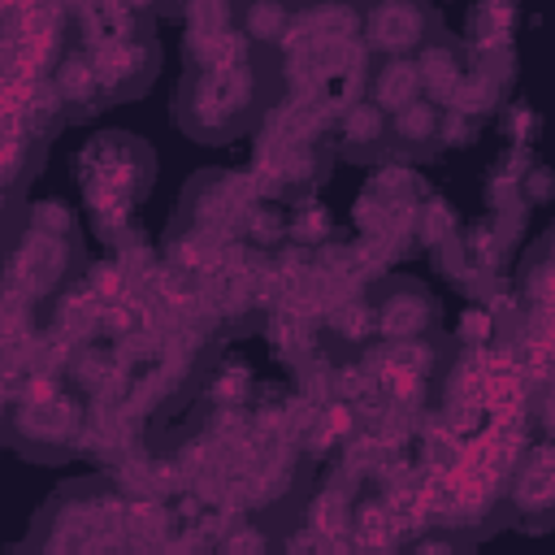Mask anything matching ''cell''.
Wrapping results in <instances>:
<instances>
[{
	"label": "cell",
	"instance_id": "cell-6",
	"mask_svg": "<svg viewBox=\"0 0 555 555\" xmlns=\"http://www.w3.org/2000/svg\"><path fill=\"white\" fill-rule=\"evenodd\" d=\"M429 325H434V304L425 291H416L408 282L386 286V295L377 299V330L386 338H416Z\"/></svg>",
	"mask_w": 555,
	"mask_h": 555
},
{
	"label": "cell",
	"instance_id": "cell-13",
	"mask_svg": "<svg viewBox=\"0 0 555 555\" xmlns=\"http://www.w3.org/2000/svg\"><path fill=\"white\" fill-rule=\"evenodd\" d=\"M243 26L251 39H273L282 26H286V9H243Z\"/></svg>",
	"mask_w": 555,
	"mask_h": 555
},
{
	"label": "cell",
	"instance_id": "cell-4",
	"mask_svg": "<svg viewBox=\"0 0 555 555\" xmlns=\"http://www.w3.org/2000/svg\"><path fill=\"white\" fill-rule=\"evenodd\" d=\"M91 52V65H95V78H100V91L104 100H126L134 91H143L156 74V43L147 35H130V39H113V43H100V48H87Z\"/></svg>",
	"mask_w": 555,
	"mask_h": 555
},
{
	"label": "cell",
	"instance_id": "cell-12",
	"mask_svg": "<svg viewBox=\"0 0 555 555\" xmlns=\"http://www.w3.org/2000/svg\"><path fill=\"white\" fill-rule=\"evenodd\" d=\"M412 100H421V74H416V61H408V56H399V61H390V65H382L377 74H373V104L382 108V113H399V108H408Z\"/></svg>",
	"mask_w": 555,
	"mask_h": 555
},
{
	"label": "cell",
	"instance_id": "cell-3",
	"mask_svg": "<svg viewBox=\"0 0 555 555\" xmlns=\"http://www.w3.org/2000/svg\"><path fill=\"white\" fill-rule=\"evenodd\" d=\"M9 434L30 451H69L82 438V408L69 395H39L9 412Z\"/></svg>",
	"mask_w": 555,
	"mask_h": 555
},
{
	"label": "cell",
	"instance_id": "cell-9",
	"mask_svg": "<svg viewBox=\"0 0 555 555\" xmlns=\"http://www.w3.org/2000/svg\"><path fill=\"white\" fill-rule=\"evenodd\" d=\"M416 74H421V87L429 91V100L434 104H442L447 95H460V87H464V56L447 43V39H429L421 52H416Z\"/></svg>",
	"mask_w": 555,
	"mask_h": 555
},
{
	"label": "cell",
	"instance_id": "cell-10",
	"mask_svg": "<svg viewBox=\"0 0 555 555\" xmlns=\"http://www.w3.org/2000/svg\"><path fill=\"white\" fill-rule=\"evenodd\" d=\"M52 91L61 95L65 108L74 113H87L104 100L100 91V78H95V65H91V52L87 48H69L61 61H56V78H52Z\"/></svg>",
	"mask_w": 555,
	"mask_h": 555
},
{
	"label": "cell",
	"instance_id": "cell-14",
	"mask_svg": "<svg viewBox=\"0 0 555 555\" xmlns=\"http://www.w3.org/2000/svg\"><path fill=\"white\" fill-rule=\"evenodd\" d=\"M225 555H264V533L251 529V525H243V529L225 542Z\"/></svg>",
	"mask_w": 555,
	"mask_h": 555
},
{
	"label": "cell",
	"instance_id": "cell-1",
	"mask_svg": "<svg viewBox=\"0 0 555 555\" xmlns=\"http://www.w3.org/2000/svg\"><path fill=\"white\" fill-rule=\"evenodd\" d=\"M269 104V69L247 48L234 39L225 52L195 61L178 87V126L204 143L234 139L260 121Z\"/></svg>",
	"mask_w": 555,
	"mask_h": 555
},
{
	"label": "cell",
	"instance_id": "cell-7",
	"mask_svg": "<svg viewBox=\"0 0 555 555\" xmlns=\"http://www.w3.org/2000/svg\"><path fill=\"white\" fill-rule=\"evenodd\" d=\"M30 243L35 247H13V278L17 282H30L35 291H48L61 282V269H65V234H48L39 225H30Z\"/></svg>",
	"mask_w": 555,
	"mask_h": 555
},
{
	"label": "cell",
	"instance_id": "cell-11",
	"mask_svg": "<svg viewBox=\"0 0 555 555\" xmlns=\"http://www.w3.org/2000/svg\"><path fill=\"white\" fill-rule=\"evenodd\" d=\"M390 143V113H382L373 100H360L343 117V147L351 156H373Z\"/></svg>",
	"mask_w": 555,
	"mask_h": 555
},
{
	"label": "cell",
	"instance_id": "cell-2",
	"mask_svg": "<svg viewBox=\"0 0 555 555\" xmlns=\"http://www.w3.org/2000/svg\"><path fill=\"white\" fill-rule=\"evenodd\" d=\"M152 182V156L130 134H100L82 152V186L95 204V212H126L134 195H143Z\"/></svg>",
	"mask_w": 555,
	"mask_h": 555
},
{
	"label": "cell",
	"instance_id": "cell-5",
	"mask_svg": "<svg viewBox=\"0 0 555 555\" xmlns=\"http://www.w3.org/2000/svg\"><path fill=\"white\" fill-rule=\"evenodd\" d=\"M364 35L377 52L399 61L408 52H421L434 39V13L421 4H377L364 13Z\"/></svg>",
	"mask_w": 555,
	"mask_h": 555
},
{
	"label": "cell",
	"instance_id": "cell-8",
	"mask_svg": "<svg viewBox=\"0 0 555 555\" xmlns=\"http://www.w3.org/2000/svg\"><path fill=\"white\" fill-rule=\"evenodd\" d=\"M442 121H447L442 104H434L429 95H421V100H412L408 108H399V113L390 117V147H399V152H408V156L429 152L434 139L442 134Z\"/></svg>",
	"mask_w": 555,
	"mask_h": 555
}]
</instances>
